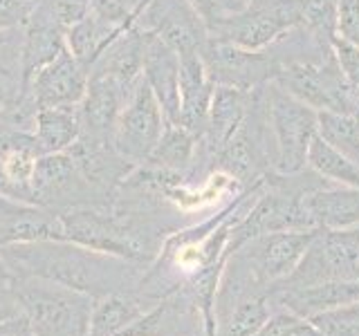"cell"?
Wrapping results in <instances>:
<instances>
[{
  "label": "cell",
  "mask_w": 359,
  "mask_h": 336,
  "mask_svg": "<svg viewBox=\"0 0 359 336\" xmlns=\"http://www.w3.org/2000/svg\"><path fill=\"white\" fill-rule=\"evenodd\" d=\"M200 59L213 85L238 88L247 90V92L274 81L278 70L274 54L245 50L233 43L211 36L207 38L205 48L200 50Z\"/></svg>",
  "instance_id": "30bf717a"
},
{
  "label": "cell",
  "mask_w": 359,
  "mask_h": 336,
  "mask_svg": "<svg viewBox=\"0 0 359 336\" xmlns=\"http://www.w3.org/2000/svg\"><path fill=\"white\" fill-rule=\"evenodd\" d=\"M130 94L133 92L123 90L110 78L90 74L88 90L81 104L76 106L79 121H81V137L112 144V132H115L117 119Z\"/></svg>",
  "instance_id": "2e32d148"
},
{
  "label": "cell",
  "mask_w": 359,
  "mask_h": 336,
  "mask_svg": "<svg viewBox=\"0 0 359 336\" xmlns=\"http://www.w3.org/2000/svg\"><path fill=\"white\" fill-rule=\"evenodd\" d=\"M261 287L265 285L258 283L256 276L252 274L245 291L243 287L236 289L233 305L222 307L218 336H254L263 328L265 321L269 318V309H267V294Z\"/></svg>",
  "instance_id": "d4e9b609"
},
{
  "label": "cell",
  "mask_w": 359,
  "mask_h": 336,
  "mask_svg": "<svg viewBox=\"0 0 359 336\" xmlns=\"http://www.w3.org/2000/svg\"><path fill=\"white\" fill-rule=\"evenodd\" d=\"M151 307L153 302L149 298L128 294H108L97 298L93 314H90L88 336H119Z\"/></svg>",
  "instance_id": "484cf974"
},
{
  "label": "cell",
  "mask_w": 359,
  "mask_h": 336,
  "mask_svg": "<svg viewBox=\"0 0 359 336\" xmlns=\"http://www.w3.org/2000/svg\"><path fill=\"white\" fill-rule=\"evenodd\" d=\"M3 255L16 276H34L70 287L93 298L121 294L126 283V258L86 249L70 240H43L29 244L3 246Z\"/></svg>",
  "instance_id": "6da1fadb"
},
{
  "label": "cell",
  "mask_w": 359,
  "mask_h": 336,
  "mask_svg": "<svg viewBox=\"0 0 359 336\" xmlns=\"http://www.w3.org/2000/svg\"><path fill=\"white\" fill-rule=\"evenodd\" d=\"M301 25V0H250L243 11L209 25V36L263 50L280 34Z\"/></svg>",
  "instance_id": "8992f818"
},
{
  "label": "cell",
  "mask_w": 359,
  "mask_h": 336,
  "mask_svg": "<svg viewBox=\"0 0 359 336\" xmlns=\"http://www.w3.org/2000/svg\"><path fill=\"white\" fill-rule=\"evenodd\" d=\"M14 289L34 336H88L97 298L34 276H16Z\"/></svg>",
  "instance_id": "7a4b0ae2"
},
{
  "label": "cell",
  "mask_w": 359,
  "mask_h": 336,
  "mask_svg": "<svg viewBox=\"0 0 359 336\" xmlns=\"http://www.w3.org/2000/svg\"><path fill=\"white\" fill-rule=\"evenodd\" d=\"M303 209L312 229L344 231L359 227V188L339 184L337 188L312 186L303 193Z\"/></svg>",
  "instance_id": "44dd1931"
},
{
  "label": "cell",
  "mask_w": 359,
  "mask_h": 336,
  "mask_svg": "<svg viewBox=\"0 0 359 336\" xmlns=\"http://www.w3.org/2000/svg\"><path fill=\"white\" fill-rule=\"evenodd\" d=\"M65 27L61 25L52 9L39 0L34 7L29 20L22 27V74H25V88L32 74L41 70L45 63H50L54 56H59L65 48Z\"/></svg>",
  "instance_id": "ffe728a7"
},
{
  "label": "cell",
  "mask_w": 359,
  "mask_h": 336,
  "mask_svg": "<svg viewBox=\"0 0 359 336\" xmlns=\"http://www.w3.org/2000/svg\"><path fill=\"white\" fill-rule=\"evenodd\" d=\"M198 305L189 291H173L135 321L119 336H196Z\"/></svg>",
  "instance_id": "d6986e66"
},
{
  "label": "cell",
  "mask_w": 359,
  "mask_h": 336,
  "mask_svg": "<svg viewBox=\"0 0 359 336\" xmlns=\"http://www.w3.org/2000/svg\"><path fill=\"white\" fill-rule=\"evenodd\" d=\"M39 0H0V31H18L25 27Z\"/></svg>",
  "instance_id": "e575fe53"
},
{
  "label": "cell",
  "mask_w": 359,
  "mask_h": 336,
  "mask_svg": "<svg viewBox=\"0 0 359 336\" xmlns=\"http://www.w3.org/2000/svg\"><path fill=\"white\" fill-rule=\"evenodd\" d=\"M90 70L67 50L45 63L27 81V94L36 110L41 108H72L81 104L88 90Z\"/></svg>",
  "instance_id": "4fadbf2b"
},
{
  "label": "cell",
  "mask_w": 359,
  "mask_h": 336,
  "mask_svg": "<svg viewBox=\"0 0 359 336\" xmlns=\"http://www.w3.org/2000/svg\"><path fill=\"white\" fill-rule=\"evenodd\" d=\"M276 61L278 70L274 76V83L283 88L285 92L301 99L303 104L312 108L357 115L359 88L346 78L344 70L337 63L334 52H328L321 59Z\"/></svg>",
  "instance_id": "277c9868"
},
{
  "label": "cell",
  "mask_w": 359,
  "mask_h": 336,
  "mask_svg": "<svg viewBox=\"0 0 359 336\" xmlns=\"http://www.w3.org/2000/svg\"><path fill=\"white\" fill-rule=\"evenodd\" d=\"M276 300L299 316L312 318L314 314L325 309L359 302V280H328L308 287H280L276 291Z\"/></svg>",
  "instance_id": "603a6c76"
},
{
  "label": "cell",
  "mask_w": 359,
  "mask_h": 336,
  "mask_svg": "<svg viewBox=\"0 0 359 336\" xmlns=\"http://www.w3.org/2000/svg\"><path fill=\"white\" fill-rule=\"evenodd\" d=\"M216 85L207 76L200 54L180 56V112L177 123L194 137L202 139L209 121L211 97Z\"/></svg>",
  "instance_id": "e0dca14e"
},
{
  "label": "cell",
  "mask_w": 359,
  "mask_h": 336,
  "mask_svg": "<svg viewBox=\"0 0 359 336\" xmlns=\"http://www.w3.org/2000/svg\"><path fill=\"white\" fill-rule=\"evenodd\" d=\"M59 213L65 240L130 262H142L149 255L151 233L130 213H108L93 206H72Z\"/></svg>",
  "instance_id": "3957f363"
},
{
  "label": "cell",
  "mask_w": 359,
  "mask_h": 336,
  "mask_svg": "<svg viewBox=\"0 0 359 336\" xmlns=\"http://www.w3.org/2000/svg\"><path fill=\"white\" fill-rule=\"evenodd\" d=\"M337 7L339 0H301V25L332 45V38L337 36Z\"/></svg>",
  "instance_id": "1f68e13d"
},
{
  "label": "cell",
  "mask_w": 359,
  "mask_h": 336,
  "mask_svg": "<svg viewBox=\"0 0 359 336\" xmlns=\"http://www.w3.org/2000/svg\"><path fill=\"white\" fill-rule=\"evenodd\" d=\"M191 3H194L198 14L202 16V20H205L209 27L213 22L243 11L247 5H250V0H191Z\"/></svg>",
  "instance_id": "d590c367"
},
{
  "label": "cell",
  "mask_w": 359,
  "mask_h": 336,
  "mask_svg": "<svg viewBox=\"0 0 359 336\" xmlns=\"http://www.w3.org/2000/svg\"><path fill=\"white\" fill-rule=\"evenodd\" d=\"M81 121H79L76 106L72 108H41L34 117V137H36L41 153H63L79 139Z\"/></svg>",
  "instance_id": "83f0119b"
},
{
  "label": "cell",
  "mask_w": 359,
  "mask_h": 336,
  "mask_svg": "<svg viewBox=\"0 0 359 336\" xmlns=\"http://www.w3.org/2000/svg\"><path fill=\"white\" fill-rule=\"evenodd\" d=\"M43 240H65L61 213L0 195V249Z\"/></svg>",
  "instance_id": "9a60e30c"
},
{
  "label": "cell",
  "mask_w": 359,
  "mask_h": 336,
  "mask_svg": "<svg viewBox=\"0 0 359 336\" xmlns=\"http://www.w3.org/2000/svg\"><path fill=\"white\" fill-rule=\"evenodd\" d=\"M130 25H117L106 18H99L97 14H90L74 22L72 27L65 29V43L79 61H81L88 70L95 65L108 45L115 41L123 29H128Z\"/></svg>",
  "instance_id": "4316f807"
},
{
  "label": "cell",
  "mask_w": 359,
  "mask_h": 336,
  "mask_svg": "<svg viewBox=\"0 0 359 336\" xmlns=\"http://www.w3.org/2000/svg\"><path fill=\"white\" fill-rule=\"evenodd\" d=\"M0 336H34V332L29 328L27 316L22 314V316H16V318H9L5 323H0Z\"/></svg>",
  "instance_id": "ab89813d"
},
{
  "label": "cell",
  "mask_w": 359,
  "mask_h": 336,
  "mask_svg": "<svg viewBox=\"0 0 359 336\" xmlns=\"http://www.w3.org/2000/svg\"><path fill=\"white\" fill-rule=\"evenodd\" d=\"M308 164L312 166L314 173L319 177H325L328 182L359 188V164H355L351 157H346L341 150L330 146L319 132L310 141Z\"/></svg>",
  "instance_id": "f546056e"
},
{
  "label": "cell",
  "mask_w": 359,
  "mask_h": 336,
  "mask_svg": "<svg viewBox=\"0 0 359 336\" xmlns=\"http://www.w3.org/2000/svg\"><path fill=\"white\" fill-rule=\"evenodd\" d=\"M144 70V31L130 25L112 41L104 54L90 67V74L106 76L123 90L133 92L135 85L142 81Z\"/></svg>",
  "instance_id": "7402d4cb"
},
{
  "label": "cell",
  "mask_w": 359,
  "mask_h": 336,
  "mask_svg": "<svg viewBox=\"0 0 359 336\" xmlns=\"http://www.w3.org/2000/svg\"><path fill=\"white\" fill-rule=\"evenodd\" d=\"M135 27L153 34L180 56L200 54L209 38L207 22L191 0H149L135 18Z\"/></svg>",
  "instance_id": "8fae6325"
},
{
  "label": "cell",
  "mask_w": 359,
  "mask_h": 336,
  "mask_svg": "<svg viewBox=\"0 0 359 336\" xmlns=\"http://www.w3.org/2000/svg\"><path fill=\"white\" fill-rule=\"evenodd\" d=\"M254 336H321L310 318H303L294 312H280L269 316L265 325Z\"/></svg>",
  "instance_id": "836d02e7"
},
{
  "label": "cell",
  "mask_w": 359,
  "mask_h": 336,
  "mask_svg": "<svg viewBox=\"0 0 359 336\" xmlns=\"http://www.w3.org/2000/svg\"><path fill=\"white\" fill-rule=\"evenodd\" d=\"M308 188L312 186H292L290 182H280L278 177L272 179L269 193L258 200L256 206L247 213V218L229 233V246L224 255L238 251L250 240L267 233L312 229L308 213L303 209V193Z\"/></svg>",
  "instance_id": "ba28073f"
},
{
  "label": "cell",
  "mask_w": 359,
  "mask_h": 336,
  "mask_svg": "<svg viewBox=\"0 0 359 336\" xmlns=\"http://www.w3.org/2000/svg\"><path fill=\"white\" fill-rule=\"evenodd\" d=\"M90 193V186L79 173L72 155L63 153H48L41 155L34 164L32 173V202L34 204L48 206L59 211L61 206L72 209L74 197L81 200Z\"/></svg>",
  "instance_id": "5bb4252c"
},
{
  "label": "cell",
  "mask_w": 359,
  "mask_h": 336,
  "mask_svg": "<svg viewBox=\"0 0 359 336\" xmlns=\"http://www.w3.org/2000/svg\"><path fill=\"white\" fill-rule=\"evenodd\" d=\"M144 81L160 101L166 121L177 123L180 112V54L153 34L144 31Z\"/></svg>",
  "instance_id": "ac0fdd59"
},
{
  "label": "cell",
  "mask_w": 359,
  "mask_h": 336,
  "mask_svg": "<svg viewBox=\"0 0 359 336\" xmlns=\"http://www.w3.org/2000/svg\"><path fill=\"white\" fill-rule=\"evenodd\" d=\"M43 3L52 9V14L65 29L72 27L74 22L86 18L90 11H93L90 0H43Z\"/></svg>",
  "instance_id": "74e56055"
},
{
  "label": "cell",
  "mask_w": 359,
  "mask_h": 336,
  "mask_svg": "<svg viewBox=\"0 0 359 336\" xmlns=\"http://www.w3.org/2000/svg\"><path fill=\"white\" fill-rule=\"evenodd\" d=\"M198 141L200 139L194 137V134L180 126V123L166 121L162 137L157 141L155 150L151 153L146 164L153 168H162V171H171V173L184 171V168H189L191 162H194Z\"/></svg>",
  "instance_id": "f1b7e54d"
},
{
  "label": "cell",
  "mask_w": 359,
  "mask_h": 336,
  "mask_svg": "<svg viewBox=\"0 0 359 336\" xmlns=\"http://www.w3.org/2000/svg\"><path fill=\"white\" fill-rule=\"evenodd\" d=\"M321 336H359V302H348L310 318Z\"/></svg>",
  "instance_id": "d6a6232c"
},
{
  "label": "cell",
  "mask_w": 359,
  "mask_h": 336,
  "mask_svg": "<svg viewBox=\"0 0 359 336\" xmlns=\"http://www.w3.org/2000/svg\"><path fill=\"white\" fill-rule=\"evenodd\" d=\"M337 36L359 48V0H339V7H337Z\"/></svg>",
  "instance_id": "8d00e7d4"
},
{
  "label": "cell",
  "mask_w": 359,
  "mask_h": 336,
  "mask_svg": "<svg viewBox=\"0 0 359 336\" xmlns=\"http://www.w3.org/2000/svg\"><path fill=\"white\" fill-rule=\"evenodd\" d=\"M317 233L319 229H301L261 235L247 242L250 251L243 253V260L261 285H280L297 269Z\"/></svg>",
  "instance_id": "7c38bea8"
},
{
  "label": "cell",
  "mask_w": 359,
  "mask_h": 336,
  "mask_svg": "<svg viewBox=\"0 0 359 336\" xmlns=\"http://www.w3.org/2000/svg\"><path fill=\"white\" fill-rule=\"evenodd\" d=\"M0 285H14V274H11L3 251H0Z\"/></svg>",
  "instance_id": "60d3db41"
},
{
  "label": "cell",
  "mask_w": 359,
  "mask_h": 336,
  "mask_svg": "<svg viewBox=\"0 0 359 336\" xmlns=\"http://www.w3.org/2000/svg\"><path fill=\"white\" fill-rule=\"evenodd\" d=\"M22 316V305L14 285H0V323Z\"/></svg>",
  "instance_id": "f35d334b"
},
{
  "label": "cell",
  "mask_w": 359,
  "mask_h": 336,
  "mask_svg": "<svg viewBox=\"0 0 359 336\" xmlns=\"http://www.w3.org/2000/svg\"><path fill=\"white\" fill-rule=\"evenodd\" d=\"M164 126V110L142 76V81L135 85L117 119L115 132H112V146L133 166L146 164L162 137Z\"/></svg>",
  "instance_id": "9c48e42d"
},
{
  "label": "cell",
  "mask_w": 359,
  "mask_h": 336,
  "mask_svg": "<svg viewBox=\"0 0 359 336\" xmlns=\"http://www.w3.org/2000/svg\"><path fill=\"white\" fill-rule=\"evenodd\" d=\"M252 92L238 88L216 85L211 97L207 130L202 134V141L209 146V150L218 155L222 146L231 139V134L238 130L247 115V108L252 104Z\"/></svg>",
  "instance_id": "cb8c5ba5"
},
{
  "label": "cell",
  "mask_w": 359,
  "mask_h": 336,
  "mask_svg": "<svg viewBox=\"0 0 359 336\" xmlns=\"http://www.w3.org/2000/svg\"><path fill=\"white\" fill-rule=\"evenodd\" d=\"M328 280H359V229H319L297 269L276 287H308Z\"/></svg>",
  "instance_id": "52a82bcc"
},
{
  "label": "cell",
  "mask_w": 359,
  "mask_h": 336,
  "mask_svg": "<svg viewBox=\"0 0 359 336\" xmlns=\"http://www.w3.org/2000/svg\"><path fill=\"white\" fill-rule=\"evenodd\" d=\"M265 104L269 130L274 132L278 173H299L308 164L310 141L319 128L317 110L285 92L274 81L265 85Z\"/></svg>",
  "instance_id": "5b68a950"
},
{
  "label": "cell",
  "mask_w": 359,
  "mask_h": 336,
  "mask_svg": "<svg viewBox=\"0 0 359 336\" xmlns=\"http://www.w3.org/2000/svg\"><path fill=\"white\" fill-rule=\"evenodd\" d=\"M319 128L317 132L334 146L337 150H341L351 160H359V117L346 115V112H332V110H319Z\"/></svg>",
  "instance_id": "4dcf8cb0"
}]
</instances>
